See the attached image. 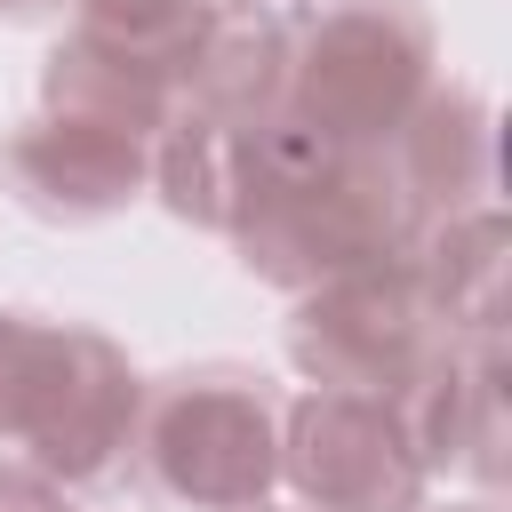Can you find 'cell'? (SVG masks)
<instances>
[{
    "mask_svg": "<svg viewBox=\"0 0 512 512\" xmlns=\"http://www.w3.org/2000/svg\"><path fill=\"white\" fill-rule=\"evenodd\" d=\"M176 80H184V64H160L144 48H120V40L72 24L40 64V112H72V120H96V128L152 144L176 112Z\"/></svg>",
    "mask_w": 512,
    "mask_h": 512,
    "instance_id": "11",
    "label": "cell"
},
{
    "mask_svg": "<svg viewBox=\"0 0 512 512\" xmlns=\"http://www.w3.org/2000/svg\"><path fill=\"white\" fill-rule=\"evenodd\" d=\"M440 80V32L416 0H328L288 16L280 120L336 152H384Z\"/></svg>",
    "mask_w": 512,
    "mask_h": 512,
    "instance_id": "2",
    "label": "cell"
},
{
    "mask_svg": "<svg viewBox=\"0 0 512 512\" xmlns=\"http://www.w3.org/2000/svg\"><path fill=\"white\" fill-rule=\"evenodd\" d=\"M136 408H144L136 360L104 328L56 320V344H48V368H40V392H32V416H24L16 448L80 496V488H104V480L128 472Z\"/></svg>",
    "mask_w": 512,
    "mask_h": 512,
    "instance_id": "6",
    "label": "cell"
},
{
    "mask_svg": "<svg viewBox=\"0 0 512 512\" xmlns=\"http://www.w3.org/2000/svg\"><path fill=\"white\" fill-rule=\"evenodd\" d=\"M440 320L416 288V264H368L344 280H320L288 312V368L320 392H376L400 400L416 368L440 352Z\"/></svg>",
    "mask_w": 512,
    "mask_h": 512,
    "instance_id": "4",
    "label": "cell"
},
{
    "mask_svg": "<svg viewBox=\"0 0 512 512\" xmlns=\"http://www.w3.org/2000/svg\"><path fill=\"white\" fill-rule=\"evenodd\" d=\"M136 480L168 512H256L280 488V384L240 360H192L144 384Z\"/></svg>",
    "mask_w": 512,
    "mask_h": 512,
    "instance_id": "3",
    "label": "cell"
},
{
    "mask_svg": "<svg viewBox=\"0 0 512 512\" xmlns=\"http://www.w3.org/2000/svg\"><path fill=\"white\" fill-rule=\"evenodd\" d=\"M256 512H280V504H272V496H264V504H256Z\"/></svg>",
    "mask_w": 512,
    "mask_h": 512,
    "instance_id": "18",
    "label": "cell"
},
{
    "mask_svg": "<svg viewBox=\"0 0 512 512\" xmlns=\"http://www.w3.org/2000/svg\"><path fill=\"white\" fill-rule=\"evenodd\" d=\"M232 0H72L80 32H104L120 48H144L160 64H192V40L224 16Z\"/></svg>",
    "mask_w": 512,
    "mask_h": 512,
    "instance_id": "13",
    "label": "cell"
},
{
    "mask_svg": "<svg viewBox=\"0 0 512 512\" xmlns=\"http://www.w3.org/2000/svg\"><path fill=\"white\" fill-rule=\"evenodd\" d=\"M216 240H232L248 280L304 296L320 280L416 256L424 216L400 192L384 152H336V144H312L304 128L272 120L240 144L232 208H224Z\"/></svg>",
    "mask_w": 512,
    "mask_h": 512,
    "instance_id": "1",
    "label": "cell"
},
{
    "mask_svg": "<svg viewBox=\"0 0 512 512\" xmlns=\"http://www.w3.org/2000/svg\"><path fill=\"white\" fill-rule=\"evenodd\" d=\"M64 0H0V24H40V16H56Z\"/></svg>",
    "mask_w": 512,
    "mask_h": 512,
    "instance_id": "16",
    "label": "cell"
},
{
    "mask_svg": "<svg viewBox=\"0 0 512 512\" xmlns=\"http://www.w3.org/2000/svg\"><path fill=\"white\" fill-rule=\"evenodd\" d=\"M424 512H432V504H424ZM440 512H496V504H488V496H480V504H440Z\"/></svg>",
    "mask_w": 512,
    "mask_h": 512,
    "instance_id": "17",
    "label": "cell"
},
{
    "mask_svg": "<svg viewBox=\"0 0 512 512\" xmlns=\"http://www.w3.org/2000/svg\"><path fill=\"white\" fill-rule=\"evenodd\" d=\"M408 264L440 336H504V208L496 200L432 216Z\"/></svg>",
    "mask_w": 512,
    "mask_h": 512,
    "instance_id": "12",
    "label": "cell"
},
{
    "mask_svg": "<svg viewBox=\"0 0 512 512\" xmlns=\"http://www.w3.org/2000/svg\"><path fill=\"white\" fill-rule=\"evenodd\" d=\"M48 344H56V320H40V312H0V440H8V448L24 440V416H32V392H40Z\"/></svg>",
    "mask_w": 512,
    "mask_h": 512,
    "instance_id": "14",
    "label": "cell"
},
{
    "mask_svg": "<svg viewBox=\"0 0 512 512\" xmlns=\"http://www.w3.org/2000/svg\"><path fill=\"white\" fill-rule=\"evenodd\" d=\"M280 80H288V16L232 0L192 40V64L176 80V112H192L224 136H256L280 120Z\"/></svg>",
    "mask_w": 512,
    "mask_h": 512,
    "instance_id": "9",
    "label": "cell"
},
{
    "mask_svg": "<svg viewBox=\"0 0 512 512\" xmlns=\"http://www.w3.org/2000/svg\"><path fill=\"white\" fill-rule=\"evenodd\" d=\"M280 480L296 512H424L432 496L400 400L320 384L280 400Z\"/></svg>",
    "mask_w": 512,
    "mask_h": 512,
    "instance_id": "5",
    "label": "cell"
},
{
    "mask_svg": "<svg viewBox=\"0 0 512 512\" xmlns=\"http://www.w3.org/2000/svg\"><path fill=\"white\" fill-rule=\"evenodd\" d=\"M0 192L40 224L80 232L152 192V144L72 112H32L0 136Z\"/></svg>",
    "mask_w": 512,
    "mask_h": 512,
    "instance_id": "7",
    "label": "cell"
},
{
    "mask_svg": "<svg viewBox=\"0 0 512 512\" xmlns=\"http://www.w3.org/2000/svg\"><path fill=\"white\" fill-rule=\"evenodd\" d=\"M0 512H80L72 488L56 472H40L32 456H0Z\"/></svg>",
    "mask_w": 512,
    "mask_h": 512,
    "instance_id": "15",
    "label": "cell"
},
{
    "mask_svg": "<svg viewBox=\"0 0 512 512\" xmlns=\"http://www.w3.org/2000/svg\"><path fill=\"white\" fill-rule=\"evenodd\" d=\"M400 416L432 480L472 472L496 496L512 472L504 464V336H448L400 392Z\"/></svg>",
    "mask_w": 512,
    "mask_h": 512,
    "instance_id": "8",
    "label": "cell"
},
{
    "mask_svg": "<svg viewBox=\"0 0 512 512\" xmlns=\"http://www.w3.org/2000/svg\"><path fill=\"white\" fill-rule=\"evenodd\" d=\"M384 160H392V176H400V192L416 200L424 224L488 200V184H496V120H488V96L464 88V80H432V96L384 144Z\"/></svg>",
    "mask_w": 512,
    "mask_h": 512,
    "instance_id": "10",
    "label": "cell"
}]
</instances>
